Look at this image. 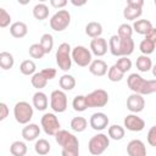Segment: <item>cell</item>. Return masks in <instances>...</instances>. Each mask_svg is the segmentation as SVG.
<instances>
[{
	"label": "cell",
	"mask_w": 156,
	"mask_h": 156,
	"mask_svg": "<svg viewBox=\"0 0 156 156\" xmlns=\"http://www.w3.org/2000/svg\"><path fill=\"white\" fill-rule=\"evenodd\" d=\"M56 143L62 147V156H79V140L68 130L60 129L55 135Z\"/></svg>",
	"instance_id": "cell-1"
},
{
	"label": "cell",
	"mask_w": 156,
	"mask_h": 156,
	"mask_svg": "<svg viewBox=\"0 0 156 156\" xmlns=\"http://www.w3.org/2000/svg\"><path fill=\"white\" fill-rule=\"evenodd\" d=\"M127 84L128 88L141 96L150 95L156 91V80L155 79H144L138 73H130L127 77Z\"/></svg>",
	"instance_id": "cell-2"
},
{
	"label": "cell",
	"mask_w": 156,
	"mask_h": 156,
	"mask_svg": "<svg viewBox=\"0 0 156 156\" xmlns=\"http://www.w3.org/2000/svg\"><path fill=\"white\" fill-rule=\"evenodd\" d=\"M107 45H108L110 52L116 57L117 56L118 57H122V56L128 57L129 55L133 54L134 48H135L134 40L132 38H119L117 34L111 35Z\"/></svg>",
	"instance_id": "cell-3"
},
{
	"label": "cell",
	"mask_w": 156,
	"mask_h": 156,
	"mask_svg": "<svg viewBox=\"0 0 156 156\" xmlns=\"http://www.w3.org/2000/svg\"><path fill=\"white\" fill-rule=\"evenodd\" d=\"M34 115V110L33 106L29 105V102L27 101H18L13 106V117L16 119L17 123L20 124H28L30 122V119L33 118Z\"/></svg>",
	"instance_id": "cell-4"
},
{
	"label": "cell",
	"mask_w": 156,
	"mask_h": 156,
	"mask_svg": "<svg viewBox=\"0 0 156 156\" xmlns=\"http://www.w3.org/2000/svg\"><path fill=\"white\" fill-rule=\"evenodd\" d=\"M71 45L68 43H62L58 45L57 50H56V55H55V58H56V63L60 69L67 72L71 69L72 67V58H71Z\"/></svg>",
	"instance_id": "cell-5"
},
{
	"label": "cell",
	"mask_w": 156,
	"mask_h": 156,
	"mask_svg": "<svg viewBox=\"0 0 156 156\" xmlns=\"http://www.w3.org/2000/svg\"><path fill=\"white\" fill-rule=\"evenodd\" d=\"M110 146V139L104 133H98L90 138L88 143V150L93 156H99L104 154Z\"/></svg>",
	"instance_id": "cell-6"
},
{
	"label": "cell",
	"mask_w": 156,
	"mask_h": 156,
	"mask_svg": "<svg viewBox=\"0 0 156 156\" xmlns=\"http://www.w3.org/2000/svg\"><path fill=\"white\" fill-rule=\"evenodd\" d=\"M71 58L79 67H87L93 61V54L90 50L83 45H77L71 50Z\"/></svg>",
	"instance_id": "cell-7"
},
{
	"label": "cell",
	"mask_w": 156,
	"mask_h": 156,
	"mask_svg": "<svg viewBox=\"0 0 156 156\" xmlns=\"http://www.w3.org/2000/svg\"><path fill=\"white\" fill-rule=\"evenodd\" d=\"M71 23V13L68 10H58L55 12L50 18V28L55 32H62L65 30Z\"/></svg>",
	"instance_id": "cell-8"
},
{
	"label": "cell",
	"mask_w": 156,
	"mask_h": 156,
	"mask_svg": "<svg viewBox=\"0 0 156 156\" xmlns=\"http://www.w3.org/2000/svg\"><path fill=\"white\" fill-rule=\"evenodd\" d=\"M40 124H41V128L44 130V133L46 135H50V136H54L60 129H61V124H60V121L58 118L56 117L55 113L52 112H46L41 116V119H40Z\"/></svg>",
	"instance_id": "cell-9"
},
{
	"label": "cell",
	"mask_w": 156,
	"mask_h": 156,
	"mask_svg": "<svg viewBox=\"0 0 156 156\" xmlns=\"http://www.w3.org/2000/svg\"><path fill=\"white\" fill-rule=\"evenodd\" d=\"M67 106H68V100H67L66 93L61 89L52 90L51 94H50V107H51V110L56 113H62L67 110Z\"/></svg>",
	"instance_id": "cell-10"
},
{
	"label": "cell",
	"mask_w": 156,
	"mask_h": 156,
	"mask_svg": "<svg viewBox=\"0 0 156 156\" xmlns=\"http://www.w3.org/2000/svg\"><path fill=\"white\" fill-rule=\"evenodd\" d=\"M87 106L89 107H104L108 102V93L104 89H96L85 95Z\"/></svg>",
	"instance_id": "cell-11"
},
{
	"label": "cell",
	"mask_w": 156,
	"mask_h": 156,
	"mask_svg": "<svg viewBox=\"0 0 156 156\" xmlns=\"http://www.w3.org/2000/svg\"><path fill=\"white\" fill-rule=\"evenodd\" d=\"M123 128L130 132H141L145 128V121L135 113L127 115L123 119Z\"/></svg>",
	"instance_id": "cell-12"
},
{
	"label": "cell",
	"mask_w": 156,
	"mask_h": 156,
	"mask_svg": "<svg viewBox=\"0 0 156 156\" xmlns=\"http://www.w3.org/2000/svg\"><path fill=\"white\" fill-rule=\"evenodd\" d=\"M145 107V99L144 96L139 95V94H130L128 98H127V108L132 112V113H139L144 110Z\"/></svg>",
	"instance_id": "cell-13"
},
{
	"label": "cell",
	"mask_w": 156,
	"mask_h": 156,
	"mask_svg": "<svg viewBox=\"0 0 156 156\" xmlns=\"http://www.w3.org/2000/svg\"><path fill=\"white\" fill-rule=\"evenodd\" d=\"M108 122L110 119L107 115L104 112H95L90 116V119H89V124L94 130H104L105 128H107Z\"/></svg>",
	"instance_id": "cell-14"
},
{
	"label": "cell",
	"mask_w": 156,
	"mask_h": 156,
	"mask_svg": "<svg viewBox=\"0 0 156 156\" xmlns=\"http://www.w3.org/2000/svg\"><path fill=\"white\" fill-rule=\"evenodd\" d=\"M90 52L94 54L98 57H101L104 55H106L107 50H108V45L105 38L99 37V38H94L90 41Z\"/></svg>",
	"instance_id": "cell-15"
},
{
	"label": "cell",
	"mask_w": 156,
	"mask_h": 156,
	"mask_svg": "<svg viewBox=\"0 0 156 156\" xmlns=\"http://www.w3.org/2000/svg\"><path fill=\"white\" fill-rule=\"evenodd\" d=\"M128 156H146V146L139 139H133L127 145Z\"/></svg>",
	"instance_id": "cell-16"
},
{
	"label": "cell",
	"mask_w": 156,
	"mask_h": 156,
	"mask_svg": "<svg viewBox=\"0 0 156 156\" xmlns=\"http://www.w3.org/2000/svg\"><path fill=\"white\" fill-rule=\"evenodd\" d=\"M40 135V127L35 123H28L22 129V138L26 141H34Z\"/></svg>",
	"instance_id": "cell-17"
},
{
	"label": "cell",
	"mask_w": 156,
	"mask_h": 156,
	"mask_svg": "<svg viewBox=\"0 0 156 156\" xmlns=\"http://www.w3.org/2000/svg\"><path fill=\"white\" fill-rule=\"evenodd\" d=\"M88 67H89V68H88L89 72H90L93 76H96V77H102V76H105V74L107 73V69H108L107 63H106L104 60H101V58H95V60H93Z\"/></svg>",
	"instance_id": "cell-18"
},
{
	"label": "cell",
	"mask_w": 156,
	"mask_h": 156,
	"mask_svg": "<svg viewBox=\"0 0 156 156\" xmlns=\"http://www.w3.org/2000/svg\"><path fill=\"white\" fill-rule=\"evenodd\" d=\"M32 102H33V107H35L38 111H45L49 105V99L45 93L38 90L33 94Z\"/></svg>",
	"instance_id": "cell-19"
},
{
	"label": "cell",
	"mask_w": 156,
	"mask_h": 156,
	"mask_svg": "<svg viewBox=\"0 0 156 156\" xmlns=\"http://www.w3.org/2000/svg\"><path fill=\"white\" fill-rule=\"evenodd\" d=\"M28 33V26L22 22V21H16L13 23H11L10 26V34L13 37V38H17V39H21L23 37H26Z\"/></svg>",
	"instance_id": "cell-20"
},
{
	"label": "cell",
	"mask_w": 156,
	"mask_h": 156,
	"mask_svg": "<svg viewBox=\"0 0 156 156\" xmlns=\"http://www.w3.org/2000/svg\"><path fill=\"white\" fill-rule=\"evenodd\" d=\"M152 23L149 21V20H135L133 22V32L138 33V34H141V35H145L151 28H152Z\"/></svg>",
	"instance_id": "cell-21"
},
{
	"label": "cell",
	"mask_w": 156,
	"mask_h": 156,
	"mask_svg": "<svg viewBox=\"0 0 156 156\" xmlns=\"http://www.w3.org/2000/svg\"><path fill=\"white\" fill-rule=\"evenodd\" d=\"M85 34L90 38H99L101 37L102 34V26L101 23L99 22H95V21H91L89 23H87L85 26Z\"/></svg>",
	"instance_id": "cell-22"
},
{
	"label": "cell",
	"mask_w": 156,
	"mask_h": 156,
	"mask_svg": "<svg viewBox=\"0 0 156 156\" xmlns=\"http://www.w3.org/2000/svg\"><path fill=\"white\" fill-rule=\"evenodd\" d=\"M58 85L63 91H71L76 87V78L71 74H63L58 79Z\"/></svg>",
	"instance_id": "cell-23"
},
{
	"label": "cell",
	"mask_w": 156,
	"mask_h": 156,
	"mask_svg": "<svg viewBox=\"0 0 156 156\" xmlns=\"http://www.w3.org/2000/svg\"><path fill=\"white\" fill-rule=\"evenodd\" d=\"M107 134H108V139L122 140L124 138V135H126V129L119 124H112V126L108 127Z\"/></svg>",
	"instance_id": "cell-24"
},
{
	"label": "cell",
	"mask_w": 156,
	"mask_h": 156,
	"mask_svg": "<svg viewBox=\"0 0 156 156\" xmlns=\"http://www.w3.org/2000/svg\"><path fill=\"white\" fill-rule=\"evenodd\" d=\"M135 66H136L139 72H149L152 68V61H151V58L149 56L140 55V56L136 57Z\"/></svg>",
	"instance_id": "cell-25"
},
{
	"label": "cell",
	"mask_w": 156,
	"mask_h": 156,
	"mask_svg": "<svg viewBox=\"0 0 156 156\" xmlns=\"http://www.w3.org/2000/svg\"><path fill=\"white\" fill-rule=\"evenodd\" d=\"M33 16L38 21H44L49 17V7L44 2H39L33 7Z\"/></svg>",
	"instance_id": "cell-26"
},
{
	"label": "cell",
	"mask_w": 156,
	"mask_h": 156,
	"mask_svg": "<svg viewBox=\"0 0 156 156\" xmlns=\"http://www.w3.org/2000/svg\"><path fill=\"white\" fill-rule=\"evenodd\" d=\"M28 151V147L24 141L16 140L10 145V152L12 156H26Z\"/></svg>",
	"instance_id": "cell-27"
},
{
	"label": "cell",
	"mask_w": 156,
	"mask_h": 156,
	"mask_svg": "<svg viewBox=\"0 0 156 156\" xmlns=\"http://www.w3.org/2000/svg\"><path fill=\"white\" fill-rule=\"evenodd\" d=\"M71 129L76 133H82L87 129L88 127V121L82 117V116H77V117H73L72 121H71Z\"/></svg>",
	"instance_id": "cell-28"
},
{
	"label": "cell",
	"mask_w": 156,
	"mask_h": 156,
	"mask_svg": "<svg viewBox=\"0 0 156 156\" xmlns=\"http://www.w3.org/2000/svg\"><path fill=\"white\" fill-rule=\"evenodd\" d=\"M51 150V145L46 139H37L34 144V151L40 156H46Z\"/></svg>",
	"instance_id": "cell-29"
},
{
	"label": "cell",
	"mask_w": 156,
	"mask_h": 156,
	"mask_svg": "<svg viewBox=\"0 0 156 156\" xmlns=\"http://www.w3.org/2000/svg\"><path fill=\"white\" fill-rule=\"evenodd\" d=\"M15 65V58L11 52L9 51H1L0 52V68L7 71L12 68Z\"/></svg>",
	"instance_id": "cell-30"
},
{
	"label": "cell",
	"mask_w": 156,
	"mask_h": 156,
	"mask_svg": "<svg viewBox=\"0 0 156 156\" xmlns=\"http://www.w3.org/2000/svg\"><path fill=\"white\" fill-rule=\"evenodd\" d=\"M40 46L43 48L45 55L46 54H50L52 48H54V37L50 34V33H44L40 38V41H39Z\"/></svg>",
	"instance_id": "cell-31"
},
{
	"label": "cell",
	"mask_w": 156,
	"mask_h": 156,
	"mask_svg": "<svg viewBox=\"0 0 156 156\" xmlns=\"http://www.w3.org/2000/svg\"><path fill=\"white\" fill-rule=\"evenodd\" d=\"M20 71L24 76H33L37 72V65L33 60H24L20 65Z\"/></svg>",
	"instance_id": "cell-32"
},
{
	"label": "cell",
	"mask_w": 156,
	"mask_h": 156,
	"mask_svg": "<svg viewBox=\"0 0 156 156\" xmlns=\"http://www.w3.org/2000/svg\"><path fill=\"white\" fill-rule=\"evenodd\" d=\"M143 13V9H136V7H130V6H126L123 10V17L127 21H135L136 18H139Z\"/></svg>",
	"instance_id": "cell-33"
},
{
	"label": "cell",
	"mask_w": 156,
	"mask_h": 156,
	"mask_svg": "<svg viewBox=\"0 0 156 156\" xmlns=\"http://www.w3.org/2000/svg\"><path fill=\"white\" fill-rule=\"evenodd\" d=\"M72 107L77 112H83L88 108L87 101H85V95H77L72 100Z\"/></svg>",
	"instance_id": "cell-34"
},
{
	"label": "cell",
	"mask_w": 156,
	"mask_h": 156,
	"mask_svg": "<svg viewBox=\"0 0 156 156\" xmlns=\"http://www.w3.org/2000/svg\"><path fill=\"white\" fill-rule=\"evenodd\" d=\"M155 46H156V43H154V41H151V40H149V39H143V40L140 41V44H139V50H140L141 55L149 56L150 54L154 52Z\"/></svg>",
	"instance_id": "cell-35"
},
{
	"label": "cell",
	"mask_w": 156,
	"mask_h": 156,
	"mask_svg": "<svg viewBox=\"0 0 156 156\" xmlns=\"http://www.w3.org/2000/svg\"><path fill=\"white\" fill-rule=\"evenodd\" d=\"M30 83H32V85H33L35 89L41 90L43 88L46 87L48 80L43 77V74H41L40 72H35V73L32 76V78H30Z\"/></svg>",
	"instance_id": "cell-36"
},
{
	"label": "cell",
	"mask_w": 156,
	"mask_h": 156,
	"mask_svg": "<svg viewBox=\"0 0 156 156\" xmlns=\"http://www.w3.org/2000/svg\"><path fill=\"white\" fill-rule=\"evenodd\" d=\"M115 66H116L122 73L126 74V73L132 68V61H130V58H128V57H126V56H122V57H119V58L116 61Z\"/></svg>",
	"instance_id": "cell-37"
},
{
	"label": "cell",
	"mask_w": 156,
	"mask_h": 156,
	"mask_svg": "<svg viewBox=\"0 0 156 156\" xmlns=\"http://www.w3.org/2000/svg\"><path fill=\"white\" fill-rule=\"evenodd\" d=\"M124 77V73H122L115 65L111 66L108 69H107V78L111 80V82H121Z\"/></svg>",
	"instance_id": "cell-38"
},
{
	"label": "cell",
	"mask_w": 156,
	"mask_h": 156,
	"mask_svg": "<svg viewBox=\"0 0 156 156\" xmlns=\"http://www.w3.org/2000/svg\"><path fill=\"white\" fill-rule=\"evenodd\" d=\"M29 55H30L32 58L40 60V58H43L45 56V52H44V50H43V48L40 46L39 43H34V44H32L29 46Z\"/></svg>",
	"instance_id": "cell-39"
},
{
	"label": "cell",
	"mask_w": 156,
	"mask_h": 156,
	"mask_svg": "<svg viewBox=\"0 0 156 156\" xmlns=\"http://www.w3.org/2000/svg\"><path fill=\"white\" fill-rule=\"evenodd\" d=\"M132 34H133V28L128 23H122L117 29V35L119 38H132Z\"/></svg>",
	"instance_id": "cell-40"
},
{
	"label": "cell",
	"mask_w": 156,
	"mask_h": 156,
	"mask_svg": "<svg viewBox=\"0 0 156 156\" xmlns=\"http://www.w3.org/2000/svg\"><path fill=\"white\" fill-rule=\"evenodd\" d=\"M9 26H11V16L5 9L0 7V28H6Z\"/></svg>",
	"instance_id": "cell-41"
},
{
	"label": "cell",
	"mask_w": 156,
	"mask_h": 156,
	"mask_svg": "<svg viewBox=\"0 0 156 156\" xmlns=\"http://www.w3.org/2000/svg\"><path fill=\"white\" fill-rule=\"evenodd\" d=\"M40 73L43 74V77L46 79V80H51L56 77V69L55 68H51V67H48V68H43L40 71Z\"/></svg>",
	"instance_id": "cell-42"
},
{
	"label": "cell",
	"mask_w": 156,
	"mask_h": 156,
	"mask_svg": "<svg viewBox=\"0 0 156 156\" xmlns=\"http://www.w3.org/2000/svg\"><path fill=\"white\" fill-rule=\"evenodd\" d=\"M146 140H147L149 145H151V146H156V126H152V127L149 129Z\"/></svg>",
	"instance_id": "cell-43"
},
{
	"label": "cell",
	"mask_w": 156,
	"mask_h": 156,
	"mask_svg": "<svg viewBox=\"0 0 156 156\" xmlns=\"http://www.w3.org/2000/svg\"><path fill=\"white\" fill-rule=\"evenodd\" d=\"M9 116V106L5 102H0V122Z\"/></svg>",
	"instance_id": "cell-44"
},
{
	"label": "cell",
	"mask_w": 156,
	"mask_h": 156,
	"mask_svg": "<svg viewBox=\"0 0 156 156\" xmlns=\"http://www.w3.org/2000/svg\"><path fill=\"white\" fill-rule=\"evenodd\" d=\"M50 5L52 7L60 10V9H62V7H65L67 5V1L66 0H50Z\"/></svg>",
	"instance_id": "cell-45"
},
{
	"label": "cell",
	"mask_w": 156,
	"mask_h": 156,
	"mask_svg": "<svg viewBox=\"0 0 156 156\" xmlns=\"http://www.w3.org/2000/svg\"><path fill=\"white\" fill-rule=\"evenodd\" d=\"M127 6L136 7V9H143L144 1L143 0H127Z\"/></svg>",
	"instance_id": "cell-46"
},
{
	"label": "cell",
	"mask_w": 156,
	"mask_h": 156,
	"mask_svg": "<svg viewBox=\"0 0 156 156\" xmlns=\"http://www.w3.org/2000/svg\"><path fill=\"white\" fill-rule=\"evenodd\" d=\"M145 39H149V40L156 43V28H155V27H152V28L145 34Z\"/></svg>",
	"instance_id": "cell-47"
},
{
	"label": "cell",
	"mask_w": 156,
	"mask_h": 156,
	"mask_svg": "<svg viewBox=\"0 0 156 156\" xmlns=\"http://www.w3.org/2000/svg\"><path fill=\"white\" fill-rule=\"evenodd\" d=\"M71 2H72L74 6H83V5H85V4H87L85 1H82V2H77V1H74V0H72Z\"/></svg>",
	"instance_id": "cell-48"
}]
</instances>
